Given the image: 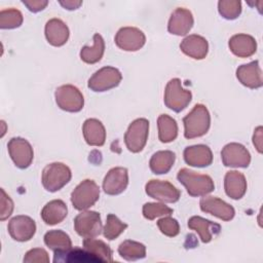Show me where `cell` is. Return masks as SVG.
<instances>
[{
    "label": "cell",
    "mask_w": 263,
    "mask_h": 263,
    "mask_svg": "<svg viewBox=\"0 0 263 263\" xmlns=\"http://www.w3.org/2000/svg\"><path fill=\"white\" fill-rule=\"evenodd\" d=\"M218 10L224 18L235 20L241 13V2L239 0H220Z\"/></svg>",
    "instance_id": "cell-35"
},
{
    "label": "cell",
    "mask_w": 263,
    "mask_h": 263,
    "mask_svg": "<svg viewBox=\"0 0 263 263\" xmlns=\"http://www.w3.org/2000/svg\"><path fill=\"white\" fill-rule=\"evenodd\" d=\"M128 185L127 168L116 166L111 168L105 176L103 181L104 192L109 195H117L122 193Z\"/></svg>",
    "instance_id": "cell-16"
},
{
    "label": "cell",
    "mask_w": 263,
    "mask_h": 263,
    "mask_svg": "<svg viewBox=\"0 0 263 263\" xmlns=\"http://www.w3.org/2000/svg\"><path fill=\"white\" fill-rule=\"evenodd\" d=\"M200 210L223 221H230L235 215L234 208L216 196H205L199 201Z\"/></svg>",
    "instance_id": "cell-15"
},
{
    "label": "cell",
    "mask_w": 263,
    "mask_h": 263,
    "mask_svg": "<svg viewBox=\"0 0 263 263\" xmlns=\"http://www.w3.org/2000/svg\"><path fill=\"white\" fill-rule=\"evenodd\" d=\"M158 139L161 143H170L176 140L178 136L177 121L167 114L159 115L157 119Z\"/></svg>",
    "instance_id": "cell-28"
},
{
    "label": "cell",
    "mask_w": 263,
    "mask_h": 263,
    "mask_svg": "<svg viewBox=\"0 0 263 263\" xmlns=\"http://www.w3.org/2000/svg\"><path fill=\"white\" fill-rule=\"evenodd\" d=\"M44 243L55 252H65L72 248L70 236L63 230H49L44 234Z\"/></svg>",
    "instance_id": "cell-27"
},
{
    "label": "cell",
    "mask_w": 263,
    "mask_h": 263,
    "mask_svg": "<svg viewBox=\"0 0 263 263\" xmlns=\"http://www.w3.org/2000/svg\"><path fill=\"white\" fill-rule=\"evenodd\" d=\"M10 236L16 241H28L36 232V223L29 216L18 215L13 217L7 226Z\"/></svg>",
    "instance_id": "cell-14"
},
{
    "label": "cell",
    "mask_w": 263,
    "mask_h": 263,
    "mask_svg": "<svg viewBox=\"0 0 263 263\" xmlns=\"http://www.w3.org/2000/svg\"><path fill=\"white\" fill-rule=\"evenodd\" d=\"M45 37L49 44L52 46H62L64 45L70 35L68 26L60 18L53 17L47 21L45 24Z\"/></svg>",
    "instance_id": "cell-21"
},
{
    "label": "cell",
    "mask_w": 263,
    "mask_h": 263,
    "mask_svg": "<svg viewBox=\"0 0 263 263\" xmlns=\"http://www.w3.org/2000/svg\"><path fill=\"white\" fill-rule=\"evenodd\" d=\"M23 14L18 9L8 8L0 11V28L15 29L23 24Z\"/></svg>",
    "instance_id": "cell-34"
},
{
    "label": "cell",
    "mask_w": 263,
    "mask_h": 263,
    "mask_svg": "<svg viewBox=\"0 0 263 263\" xmlns=\"http://www.w3.org/2000/svg\"><path fill=\"white\" fill-rule=\"evenodd\" d=\"M178 181L184 185L189 195L204 196L215 189L213 179L209 175L198 174L189 168H181L177 175Z\"/></svg>",
    "instance_id": "cell-2"
},
{
    "label": "cell",
    "mask_w": 263,
    "mask_h": 263,
    "mask_svg": "<svg viewBox=\"0 0 263 263\" xmlns=\"http://www.w3.org/2000/svg\"><path fill=\"white\" fill-rule=\"evenodd\" d=\"M83 249L98 258L100 261L112 262V251L110 247L101 239L91 238H84L83 239Z\"/></svg>",
    "instance_id": "cell-32"
},
{
    "label": "cell",
    "mask_w": 263,
    "mask_h": 263,
    "mask_svg": "<svg viewBox=\"0 0 263 263\" xmlns=\"http://www.w3.org/2000/svg\"><path fill=\"white\" fill-rule=\"evenodd\" d=\"M183 155L185 162L195 167H205L213 162L212 150L203 144L186 147Z\"/></svg>",
    "instance_id": "cell-19"
},
{
    "label": "cell",
    "mask_w": 263,
    "mask_h": 263,
    "mask_svg": "<svg viewBox=\"0 0 263 263\" xmlns=\"http://www.w3.org/2000/svg\"><path fill=\"white\" fill-rule=\"evenodd\" d=\"M188 227L198 233L202 242L208 243L213 238L215 227H220V225L199 216H193L188 220Z\"/></svg>",
    "instance_id": "cell-29"
},
{
    "label": "cell",
    "mask_w": 263,
    "mask_h": 263,
    "mask_svg": "<svg viewBox=\"0 0 263 263\" xmlns=\"http://www.w3.org/2000/svg\"><path fill=\"white\" fill-rule=\"evenodd\" d=\"M176 160V154L171 150H161L154 153L149 161L150 170L155 175H162L170 172Z\"/></svg>",
    "instance_id": "cell-26"
},
{
    "label": "cell",
    "mask_w": 263,
    "mask_h": 263,
    "mask_svg": "<svg viewBox=\"0 0 263 263\" xmlns=\"http://www.w3.org/2000/svg\"><path fill=\"white\" fill-rule=\"evenodd\" d=\"M181 51L194 60H202L209 51V43L206 39L200 35L191 34L185 37L180 43Z\"/></svg>",
    "instance_id": "cell-20"
},
{
    "label": "cell",
    "mask_w": 263,
    "mask_h": 263,
    "mask_svg": "<svg viewBox=\"0 0 263 263\" xmlns=\"http://www.w3.org/2000/svg\"><path fill=\"white\" fill-rule=\"evenodd\" d=\"M148 135L149 121L146 118H138L134 120L128 125L124 135L126 148L133 153L141 152L147 143Z\"/></svg>",
    "instance_id": "cell-6"
},
{
    "label": "cell",
    "mask_w": 263,
    "mask_h": 263,
    "mask_svg": "<svg viewBox=\"0 0 263 263\" xmlns=\"http://www.w3.org/2000/svg\"><path fill=\"white\" fill-rule=\"evenodd\" d=\"M100 197V187L93 180H83L71 193V202L74 209L84 211L92 206Z\"/></svg>",
    "instance_id": "cell-4"
},
{
    "label": "cell",
    "mask_w": 263,
    "mask_h": 263,
    "mask_svg": "<svg viewBox=\"0 0 263 263\" xmlns=\"http://www.w3.org/2000/svg\"><path fill=\"white\" fill-rule=\"evenodd\" d=\"M85 142L89 146H103L106 141V129L103 123L96 118H88L82 125Z\"/></svg>",
    "instance_id": "cell-24"
},
{
    "label": "cell",
    "mask_w": 263,
    "mask_h": 263,
    "mask_svg": "<svg viewBox=\"0 0 263 263\" xmlns=\"http://www.w3.org/2000/svg\"><path fill=\"white\" fill-rule=\"evenodd\" d=\"M224 189L232 199H240L247 191V180L242 173L237 171H229L224 178Z\"/></svg>",
    "instance_id": "cell-23"
},
{
    "label": "cell",
    "mask_w": 263,
    "mask_h": 263,
    "mask_svg": "<svg viewBox=\"0 0 263 263\" xmlns=\"http://www.w3.org/2000/svg\"><path fill=\"white\" fill-rule=\"evenodd\" d=\"M67 204L61 199H53L43 206L40 215L45 224L55 225L61 223L67 217Z\"/></svg>",
    "instance_id": "cell-25"
},
{
    "label": "cell",
    "mask_w": 263,
    "mask_h": 263,
    "mask_svg": "<svg viewBox=\"0 0 263 263\" xmlns=\"http://www.w3.org/2000/svg\"><path fill=\"white\" fill-rule=\"evenodd\" d=\"M148 196L161 202L174 203L180 199L181 192L172 183L161 180H150L145 186Z\"/></svg>",
    "instance_id": "cell-11"
},
{
    "label": "cell",
    "mask_w": 263,
    "mask_h": 263,
    "mask_svg": "<svg viewBox=\"0 0 263 263\" xmlns=\"http://www.w3.org/2000/svg\"><path fill=\"white\" fill-rule=\"evenodd\" d=\"M72 177L69 166L62 162H52L47 164L41 176L43 187L49 192H55L67 185Z\"/></svg>",
    "instance_id": "cell-3"
},
{
    "label": "cell",
    "mask_w": 263,
    "mask_h": 263,
    "mask_svg": "<svg viewBox=\"0 0 263 263\" xmlns=\"http://www.w3.org/2000/svg\"><path fill=\"white\" fill-rule=\"evenodd\" d=\"M118 254L126 261H136L146 257V247L139 241L126 239L119 245Z\"/></svg>",
    "instance_id": "cell-31"
},
{
    "label": "cell",
    "mask_w": 263,
    "mask_h": 263,
    "mask_svg": "<svg viewBox=\"0 0 263 263\" xmlns=\"http://www.w3.org/2000/svg\"><path fill=\"white\" fill-rule=\"evenodd\" d=\"M184 137L186 139L199 138L205 135L211 125V115L202 104H196L183 118Z\"/></svg>",
    "instance_id": "cell-1"
},
{
    "label": "cell",
    "mask_w": 263,
    "mask_h": 263,
    "mask_svg": "<svg viewBox=\"0 0 263 263\" xmlns=\"http://www.w3.org/2000/svg\"><path fill=\"white\" fill-rule=\"evenodd\" d=\"M127 227L126 223L120 221L115 215L109 214L106 219V224L103 228V234L108 240L117 238Z\"/></svg>",
    "instance_id": "cell-33"
},
{
    "label": "cell",
    "mask_w": 263,
    "mask_h": 263,
    "mask_svg": "<svg viewBox=\"0 0 263 263\" xmlns=\"http://www.w3.org/2000/svg\"><path fill=\"white\" fill-rule=\"evenodd\" d=\"M1 212H0V220H6L13 212V201L12 199L6 194L3 188H1Z\"/></svg>",
    "instance_id": "cell-39"
},
{
    "label": "cell",
    "mask_w": 263,
    "mask_h": 263,
    "mask_svg": "<svg viewBox=\"0 0 263 263\" xmlns=\"http://www.w3.org/2000/svg\"><path fill=\"white\" fill-rule=\"evenodd\" d=\"M54 98L58 107L67 112H79L84 106L81 91L72 84H64L55 89Z\"/></svg>",
    "instance_id": "cell-8"
},
{
    "label": "cell",
    "mask_w": 263,
    "mask_h": 263,
    "mask_svg": "<svg viewBox=\"0 0 263 263\" xmlns=\"http://www.w3.org/2000/svg\"><path fill=\"white\" fill-rule=\"evenodd\" d=\"M193 24L194 20L191 11L183 7H178L171 14L167 24V31L173 35L184 36L189 33Z\"/></svg>",
    "instance_id": "cell-17"
},
{
    "label": "cell",
    "mask_w": 263,
    "mask_h": 263,
    "mask_svg": "<svg viewBox=\"0 0 263 263\" xmlns=\"http://www.w3.org/2000/svg\"><path fill=\"white\" fill-rule=\"evenodd\" d=\"M143 216L148 220H154L157 217L170 216L173 214V209L160 202H147L143 205Z\"/></svg>",
    "instance_id": "cell-36"
},
{
    "label": "cell",
    "mask_w": 263,
    "mask_h": 263,
    "mask_svg": "<svg viewBox=\"0 0 263 263\" xmlns=\"http://www.w3.org/2000/svg\"><path fill=\"white\" fill-rule=\"evenodd\" d=\"M262 126H258L255 128L253 135V144L259 153H262Z\"/></svg>",
    "instance_id": "cell-41"
},
{
    "label": "cell",
    "mask_w": 263,
    "mask_h": 263,
    "mask_svg": "<svg viewBox=\"0 0 263 263\" xmlns=\"http://www.w3.org/2000/svg\"><path fill=\"white\" fill-rule=\"evenodd\" d=\"M230 51L238 58H249L257 50L256 39L248 34H235L228 42Z\"/></svg>",
    "instance_id": "cell-22"
},
{
    "label": "cell",
    "mask_w": 263,
    "mask_h": 263,
    "mask_svg": "<svg viewBox=\"0 0 263 263\" xmlns=\"http://www.w3.org/2000/svg\"><path fill=\"white\" fill-rule=\"evenodd\" d=\"M7 149L10 158L18 168H27L33 161L34 151L31 144L21 137H15L9 140Z\"/></svg>",
    "instance_id": "cell-10"
},
{
    "label": "cell",
    "mask_w": 263,
    "mask_h": 263,
    "mask_svg": "<svg viewBox=\"0 0 263 263\" xmlns=\"http://www.w3.org/2000/svg\"><path fill=\"white\" fill-rule=\"evenodd\" d=\"M157 226L162 234L170 237L177 236L180 232L179 222L170 216H164L163 218L159 219L157 221Z\"/></svg>",
    "instance_id": "cell-37"
},
{
    "label": "cell",
    "mask_w": 263,
    "mask_h": 263,
    "mask_svg": "<svg viewBox=\"0 0 263 263\" xmlns=\"http://www.w3.org/2000/svg\"><path fill=\"white\" fill-rule=\"evenodd\" d=\"M122 75L120 71L114 67L106 66L96 71L88 79L87 86L92 91H107L119 85Z\"/></svg>",
    "instance_id": "cell-7"
},
{
    "label": "cell",
    "mask_w": 263,
    "mask_h": 263,
    "mask_svg": "<svg viewBox=\"0 0 263 263\" xmlns=\"http://www.w3.org/2000/svg\"><path fill=\"white\" fill-rule=\"evenodd\" d=\"M236 78L238 81L249 88H259L263 85L262 70L258 61L243 64L236 69Z\"/></svg>",
    "instance_id": "cell-18"
},
{
    "label": "cell",
    "mask_w": 263,
    "mask_h": 263,
    "mask_svg": "<svg viewBox=\"0 0 263 263\" xmlns=\"http://www.w3.org/2000/svg\"><path fill=\"white\" fill-rule=\"evenodd\" d=\"M222 162L230 167H248L251 162L249 150L239 143H229L221 151Z\"/></svg>",
    "instance_id": "cell-13"
},
{
    "label": "cell",
    "mask_w": 263,
    "mask_h": 263,
    "mask_svg": "<svg viewBox=\"0 0 263 263\" xmlns=\"http://www.w3.org/2000/svg\"><path fill=\"white\" fill-rule=\"evenodd\" d=\"M192 93L190 90L183 88L179 78L171 79L164 89V104L174 112H181L191 102Z\"/></svg>",
    "instance_id": "cell-5"
},
{
    "label": "cell",
    "mask_w": 263,
    "mask_h": 263,
    "mask_svg": "<svg viewBox=\"0 0 263 263\" xmlns=\"http://www.w3.org/2000/svg\"><path fill=\"white\" fill-rule=\"evenodd\" d=\"M74 229L83 238H91L101 234L103 230L101 216L95 211H83L74 219Z\"/></svg>",
    "instance_id": "cell-9"
},
{
    "label": "cell",
    "mask_w": 263,
    "mask_h": 263,
    "mask_svg": "<svg viewBox=\"0 0 263 263\" xmlns=\"http://www.w3.org/2000/svg\"><path fill=\"white\" fill-rule=\"evenodd\" d=\"M115 44L125 51H137L142 48L146 42V36L138 28L123 27L120 28L114 38Z\"/></svg>",
    "instance_id": "cell-12"
},
{
    "label": "cell",
    "mask_w": 263,
    "mask_h": 263,
    "mask_svg": "<svg viewBox=\"0 0 263 263\" xmlns=\"http://www.w3.org/2000/svg\"><path fill=\"white\" fill-rule=\"evenodd\" d=\"M105 51V41L103 37L96 33L93 35L92 46H83L80 50V59L86 64H96L101 61Z\"/></svg>",
    "instance_id": "cell-30"
},
{
    "label": "cell",
    "mask_w": 263,
    "mask_h": 263,
    "mask_svg": "<svg viewBox=\"0 0 263 263\" xmlns=\"http://www.w3.org/2000/svg\"><path fill=\"white\" fill-rule=\"evenodd\" d=\"M23 261L25 263H48L49 257L44 249L35 248L26 253Z\"/></svg>",
    "instance_id": "cell-38"
},
{
    "label": "cell",
    "mask_w": 263,
    "mask_h": 263,
    "mask_svg": "<svg viewBox=\"0 0 263 263\" xmlns=\"http://www.w3.org/2000/svg\"><path fill=\"white\" fill-rule=\"evenodd\" d=\"M60 4L68 10H73V9H77L81 4L82 1H73V0H66V1H60Z\"/></svg>",
    "instance_id": "cell-42"
},
{
    "label": "cell",
    "mask_w": 263,
    "mask_h": 263,
    "mask_svg": "<svg viewBox=\"0 0 263 263\" xmlns=\"http://www.w3.org/2000/svg\"><path fill=\"white\" fill-rule=\"evenodd\" d=\"M23 4L27 6V8L32 12H38L43 10L47 4L48 1L46 0H23Z\"/></svg>",
    "instance_id": "cell-40"
}]
</instances>
